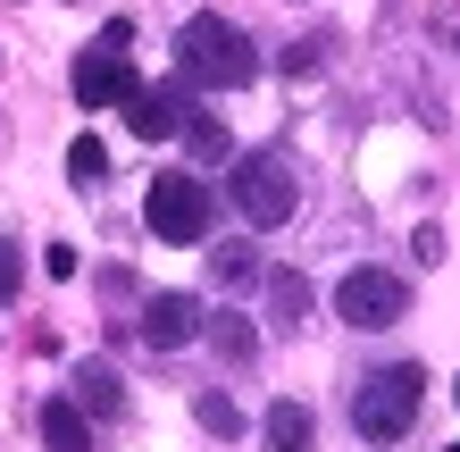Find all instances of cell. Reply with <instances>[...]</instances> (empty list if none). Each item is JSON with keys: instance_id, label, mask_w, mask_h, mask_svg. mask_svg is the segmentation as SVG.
<instances>
[{"instance_id": "9c48e42d", "label": "cell", "mask_w": 460, "mask_h": 452, "mask_svg": "<svg viewBox=\"0 0 460 452\" xmlns=\"http://www.w3.org/2000/svg\"><path fill=\"white\" fill-rule=\"evenodd\" d=\"M67 386H75L67 403L84 411V419H118V411H126V386H118V368H101V360H84V368H75Z\"/></svg>"}, {"instance_id": "9a60e30c", "label": "cell", "mask_w": 460, "mask_h": 452, "mask_svg": "<svg viewBox=\"0 0 460 452\" xmlns=\"http://www.w3.org/2000/svg\"><path fill=\"white\" fill-rule=\"evenodd\" d=\"M67 176L75 184H101V176H110V143H101V135H75L67 143Z\"/></svg>"}, {"instance_id": "52a82bcc", "label": "cell", "mask_w": 460, "mask_h": 452, "mask_svg": "<svg viewBox=\"0 0 460 452\" xmlns=\"http://www.w3.org/2000/svg\"><path fill=\"white\" fill-rule=\"evenodd\" d=\"M193 118H201V101H193L184 75H176V84H143V93L126 101V126H134L143 143H168V135H184Z\"/></svg>"}, {"instance_id": "2e32d148", "label": "cell", "mask_w": 460, "mask_h": 452, "mask_svg": "<svg viewBox=\"0 0 460 452\" xmlns=\"http://www.w3.org/2000/svg\"><path fill=\"white\" fill-rule=\"evenodd\" d=\"M193 419H201V428H209V436H226V444L243 436V411L226 403V394H218V386H209V394H193Z\"/></svg>"}, {"instance_id": "ac0fdd59", "label": "cell", "mask_w": 460, "mask_h": 452, "mask_svg": "<svg viewBox=\"0 0 460 452\" xmlns=\"http://www.w3.org/2000/svg\"><path fill=\"white\" fill-rule=\"evenodd\" d=\"M17 285H25V252L9 244V235H0V310L17 302Z\"/></svg>"}, {"instance_id": "d6986e66", "label": "cell", "mask_w": 460, "mask_h": 452, "mask_svg": "<svg viewBox=\"0 0 460 452\" xmlns=\"http://www.w3.org/2000/svg\"><path fill=\"white\" fill-rule=\"evenodd\" d=\"M285 75H318V42H293L285 50Z\"/></svg>"}, {"instance_id": "44dd1931", "label": "cell", "mask_w": 460, "mask_h": 452, "mask_svg": "<svg viewBox=\"0 0 460 452\" xmlns=\"http://www.w3.org/2000/svg\"><path fill=\"white\" fill-rule=\"evenodd\" d=\"M444 452H460V444H444Z\"/></svg>"}, {"instance_id": "5b68a950", "label": "cell", "mask_w": 460, "mask_h": 452, "mask_svg": "<svg viewBox=\"0 0 460 452\" xmlns=\"http://www.w3.org/2000/svg\"><path fill=\"white\" fill-rule=\"evenodd\" d=\"M335 310H343V327H394V318H411V285H402L394 269H351L335 285Z\"/></svg>"}, {"instance_id": "ffe728a7", "label": "cell", "mask_w": 460, "mask_h": 452, "mask_svg": "<svg viewBox=\"0 0 460 452\" xmlns=\"http://www.w3.org/2000/svg\"><path fill=\"white\" fill-rule=\"evenodd\" d=\"M452 403H460V386H452Z\"/></svg>"}, {"instance_id": "7c38bea8", "label": "cell", "mask_w": 460, "mask_h": 452, "mask_svg": "<svg viewBox=\"0 0 460 452\" xmlns=\"http://www.w3.org/2000/svg\"><path fill=\"white\" fill-rule=\"evenodd\" d=\"M268 318L277 327H302L310 318V277L302 269H268Z\"/></svg>"}, {"instance_id": "6da1fadb", "label": "cell", "mask_w": 460, "mask_h": 452, "mask_svg": "<svg viewBox=\"0 0 460 452\" xmlns=\"http://www.w3.org/2000/svg\"><path fill=\"white\" fill-rule=\"evenodd\" d=\"M176 75L184 84H201V93H243L260 75V50H252V34L243 25H226V17H184V34H176Z\"/></svg>"}, {"instance_id": "30bf717a", "label": "cell", "mask_w": 460, "mask_h": 452, "mask_svg": "<svg viewBox=\"0 0 460 452\" xmlns=\"http://www.w3.org/2000/svg\"><path fill=\"white\" fill-rule=\"evenodd\" d=\"M42 444L50 452H93V419L75 411L67 394H50V403H42Z\"/></svg>"}, {"instance_id": "3957f363", "label": "cell", "mask_w": 460, "mask_h": 452, "mask_svg": "<svg viewBox=\"0 0 460 452\" xmlns=\"http://www.w3.org/2000/svg\"><path fill=\"white\" fill-rule=\"evenodd\" d=\"M226 193H234V209L252 226H285L293 209H302V176H293L285 151H243L234 176H226Z\"/></svg>"}, {"instance_id": "4fadbf2b", "label": "cell", "mask_w": 460, "mask_h": 452, "mask_svg": "<svg viewBox=\"0 0 460 452\" xmlns=\"http://www.w3.org/2000/svg\"><path fill=\"white\" fill-rule=\"evenodd\" d=\"M209 352H218V360H252L260 352V327H252V318H243V310H226V318H209Z\"/></svg>"}, {"instance_id": "277c9868", "label": "cell", "mask_w": 460, "mask_h": 452, "mask_svg": "<svg viewBox=\"0 0 460 452\" xmlns=\"http://www.w3.org/2000/svg\"><path fill=\"white\" fill-rule=\"evenodd\" d=\"M209 218H218V193L193 176V168H168V176H151V193H143V226L159 235V244H201Z\"/></svg>"}, {"instance_id": "7a4b0ae2", "label": "cell", "mask_w": 460, "mask_h": 452, "mask_svg": "<svg viewBox=\"0 0 460 452\" xmlns=\"http://www.w3.org/2000/svg\"><path fill=\"white\" fill-rule=\"evenodd\" d=\"M419 403H427V368L394 360V368H376V377H360V394H351V428H360L368 444H394V436H411Z\"/></svg>"}, {"instance_id": "ba28073f", "label": "cell", "mask_w": 460, "mask_h": 452, "mask_svg": "<svg viewBox=\"0 0 460 452\" xmlns=\"http://www.w3.org/2000/svg\"><path fill=\"white\" fill-rule=\"evenodd\" d=\"M134 327H143V343H151V352H184V343H193L209 318H201V302H193V294H151Z\"/></svg>"}, {"instance_id": "5bb4252c", "label": "cell", "mask_w": 460, "mask_h": 452, "mask_svg": "<svg viewBox=\"0 0 460 452\" xmlns=\"http://www.w3.org/2000/svg\"><path fill=\"white\" fill-rule=\"evenodd\" d=\"M209 277H218V285H268V269H260V252H252V244L209 252Z\"/></svg>"}, {"instance_id": "8fae6325", "label": "cell", "mask_w": 460, "mask_h": 452, "mask_svg": "<svg viewBox=\"0 0 460 452\" xmlns=\"http://www.w3.org/2000/svg\"><path fill=\"white\" fill-rule=\"evenodd\" d=\"M310 444H318L310 403H268V452H310Z\"/></svg>"}, {"instance_id": "8992f818", "label": "cell", "mask_w": 460, "mask_h": 452, "mask_svg": "<svg viewBox=\"0 0 460 452\" xmlns=\"http://www.w3.org/2000/svg\"><path fill=\"white\" fill-rule=\"evenodd\" d=\"M67 84H75V101H84V110H126V101L134 93H143V75H134V59H126V50H84V59H75V75H67Z\"/></svg>"}, {"instance_id": "e0dca14e", "label": "cell", "mask_w": 460, "mask_h": 452, "mask_svg": "<svg viewBox=\"0 0 460 452\" xmlns=\"http://www.w3.org/2000/svg\"><path fill=\"white\" fill-rule=\"evenodd\" d=\"M184 143H193V159H226V151H234V135H226V126L209 118V110H201L193 126H184Z\"/></svg>"}]
</instances>
